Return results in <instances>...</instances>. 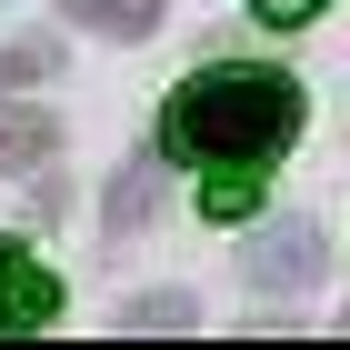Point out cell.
I'll return each instance as SVG.
<instances>
[{
  "label": "cell",
  "instance_id": "cell-1",
  "mask_svg": "<svg viewBox=\"0 0 350 350\" xmlns=\"http://www.w3.org/2000/svg\"><path fill=\"white\" fill-rule=\"evenodd\" d=\"M291 131H300V90L280 81V70H250V60L190 70V81L170 90V120H161V140L180 150V161H220V170L270 161Z\"/></svg>",
  "mask_w": 350,
  "mask_h": 350
},
{
  "label": "cell",
  "instance_id": "cell-2",
  "mask_svg": "<svg viewBox=\"0 0 350 350\" xmlns=\"http://www.w3.org/2000/svg\"><path fill=\"white\" fill-rule=\"evenodd\" d=\"M51 310H60V280L30 260V250H10V241H0V330H40Z\"/></svg>",
  "mask_w": 350,
  "mask_h": 350
},
{
  "label": "cell",
  "instance_id": "cell-3",
  "mask_svg": "<svg viewBox=\"0 0 350 350\" xmlns=\"http://www.w3.org/2000/svg\"><path fill=\"white\" fill-rule=\"evenodd\" d=\"M310 220H280V230H270V241H250V291H300V280H310Z\"/></svg>",
  "mask_w": 350,
  "mask_h": 350
},
{
  "label": "cell",
  "instance_id": "cell-4",
  "mask_svg": "<svg viewBox=\"0 0 350 350\" xmlns=\"http://www.w3.org/2000/svg\"><path fill=\"white\" fill-rule=\"evenodd\" d=\"M70 21H90L100 40H150L161 30V0H60Z\"/></svg>",
  "mask_w": 350,
  "mask_h": 350
},
{
  "label": "cell",
  "instance_id": "cell-5",
  "mask_svg": "<svg viewBox=\"0 0 350 350\" xmlns=\"http://www.w3.org/2000/svg\"><path fill=\"white\" fill-rule=\"evenodd\" d=\"M40 150H51V120L30 100H0V170H40Z\"/></svg>",
  "mask_w": 350,
  "mask_h": 350
},
{
  "label": "cell",
  "instance_id": "cell-6",
  "mask_svg": "<svg viewBox=\"0 0 350 350\" xmlns=\"http://www.w3.org/2000/svg\"><path fill=\"white\" fill-rule=\"evenodd\" d=\"M200 211H211V220H250V211H260V190H250V180H211V190H200Z\"/></svg>",
  "mask_w": 350,
  "mask_h": 350
},
{
  "label": "cell",
  "instance_id": "cell-7",
  "mask_svg": "<svg viewBox=\"0 0 350 350\" xmlns=\"http://www.w3.org/2000/svg\"><path fill=\"white\" fill-rule=\"evenodd\" d=\"M150 211V170H120V180H110V220H140Z\"/></svg>",
  "mask_w": 350,
  "mask_h": 350
},
{
  "label": "cell",
  "instance_id": "cell-8",
  "mask_svg": "<svg viewBox=\"0 0 350 350\" xmlns=\"http://www.w3.org/2000/svg\"><path fill=\"white\" fill-rule=\"evenodd\" d=\"M51 60H60L51 40H21V51H10V81H40V70H51Z\"/></svg>",
  "mask_w": 350,
  "mask_h": 350
},
{
  "label": "cell",
  "instance_id": "cell-9",
  "mask_svg": "<svg viewBox=\"0 0 350 350\" xmlns=\"http://www.w3.org/2000/svg\"><path fill=\"white\" fill-rule=\"evenodd\" d=\"M250 10H260V21H310L321 0H250Z\"/></svg>",
  "mask_w": 350,
  "mask_h": 350
}]
</instances>
